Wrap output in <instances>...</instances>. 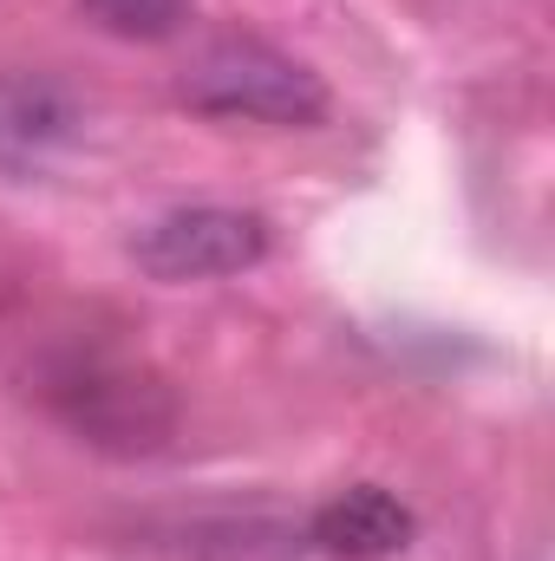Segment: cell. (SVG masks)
Segmentation results:
<instances>
[{"mask_svg":"<svg viewBox=\"0 0 555 561\" xmlns=\"http://www.w3.org/2000/svg\"><path fill=\"white\" fill-rule=\"evenodd\" d=\"M177 99L203 118H249V125H320L327 118V85L301 59H287L249 33H223L196 46L190 66L177 72Z\"/></svg>","mask_w":555,"mask_h":561,"instance_id":"cell-1","label":"cell"},{"mask_svg":"<svg viewBox=\"0 0 555 561\" xmlns=\"http://www.w3.org/2000/svg\"><path fill=\"white\" fill-rule=\"evenodd\" d=\"M262 255H269V222L256 209H223V203L170 209V216L144 222L138 236H132V262L150 280H163V287L242 275Z\"/></svg>","mask_w":555,"mask_h":561,"instance_id":"cell-2","label":"cell"},{"mask_svg":"<svg viewBox=\"0 0 555 561\" xmlns=\"http://www.w3.org/2000/svg\"><path fill=\"white\" fill-rule=\"evenodd\" d=\"M314 542L340 561H386L412 542V510L386 496L380 483H353L314 516Z\"/></svg>","mask_w":555,"mask_h":561,"instance_id":"cell-3","label":"cell"},{"mask_svg":"<svg viewBox=\"0 0 555 561\" xmlns=\"http://www.w3.org/2000/svg\"><path fill=\"white\" fill-rule=\"evenodd\" d=\"M72 125L79 112L53 79H33V72L0 79V170H39L72 138Z\"/></svg>","mask_w":555,"mask_h":561,"instance_id":"cell-4","label":"cell"},{"mask_svg":"<svg viewBox=\"0 0 555 561\" xmlns=\"http://www.w3.org/2000/svg\"><path fill=\"white\" fill-rule=\"evenodd\" d=\"M79 7L118 39H170L196 13V0H79Z\"/></svg>","mask_w":555,"mask_h":561,"instance_id":"cell-5","label":"cell"}]
</instances>
